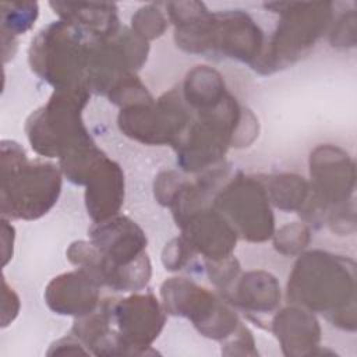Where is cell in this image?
I'll use <instances>...</instances> for the list:
<instances>
[{
	"label": "cell",
	"mask_w": 357,
	"mask_h": 357,
	"mask_svg": "<svg viewBox=\"0 0 357 357\" xmlns=\"http://www.w3.org/2000/svg\"><path fill=\"white\" fill-rule=\"evenodd\" d=\"M310 197L298 215L304 223L328 225L336 216L354 209L356 165L340 146L325 144L311 151Z\"/></svg>",
	"instance_id": "obj_7"
},
{
	"label": "cell",
	"mask_w": 357,
	"mask_h": 357,
	"mask_svg": "<svg viewBox=\"0 0 357 357\" xmlns=\"http://www.w3.org/2000/svg\"><path fill=\"white\" fill-rule=\"evenodd\" d=\"M92 40L68 22L53 21L32 39L28 49L29 66L54 91L86 88Z\"/></svg>",
	"instance_id": "obj_6"
},
{
	"label": "cell",
	"mask_w": 357,
	"mask_h": 357,
	"mask_svg": "<svg viewBox=\"0 0 357 357\" xmlns=\"http://www.w3.org/2000/svg\"><path fill=\"white\" fill-rule=\"evenodd\" d=\"M212 206L230 222L243 240L264 243L275 233L272 204L257 176H245L241 172L230 176L213 195Z\"/></svg>",
	"instance_id": "obj_9"
},
{
	"label": "cell",
	"mask_w": 357,
	"mask_h": 357,
	"mask_svg": "<svg viewBox=\"0 0 357 357\" xmlns=\"http://www.w3.org/2000/svg\"><path fill=\"white\" fill-rule=\"evenodd\" d=\"M59 20L68 22L92 39H105L116 33L121 25L114 3H70L50 1Z\"/></svg>",
	"instance_id": "obj_20"
},
{
	"label": "cell",
	"mask_w": 357,
	"mask_h": 357,
	"mask_svg": "<svg viewBox=\"0 0 357 357\" xmlns=\"http://www.w3.org/2000/svg\"><path fill=\"white\" fill-rule=\"evenodd\" d=\"M280 284L266 271H250L238 276L226 301L241 308L259 324V317L273 315L280 307Z\"/></svg>",
	"instance_id": "obj_19"
},
{
	"label": "cell",
	"mask_w": 357,
	"mask_h": 357,
	"mask_svg": "<svg viewBox=\"0 0 357 357\" xmlns=\"http://www.w3.org/2000/svg\"><path fill=\"white\" fill-rule=\"evenodd\" d=\"M100 305L109 314L124 354H148L165 326L166 311L152 293L106 298Z\"/></svg>",
	"instance_id": "obj_12"
},
{
	"label": "cell",
	"mask_w": 357,
	"mask_h": 357,
	"mask_svg": "<svg viewBox=\"0 0 357 357\" xmlns=\"http://www.w3.org/2000/svg\"><path fill=\"white\" fill-rule=\"evenodd\" d=\"M273 206L284 212H300L310 197V181L293 173H279L261 178Z\"/></svg>",
	"instance_id": "obj_22"
},
{
	"label": "cell",
	"mask_w": 357,
	"mask_h": 357,
	"mask_svg": "<svg viewBox=\"0 0 357 357\" xmlns=\"http://www.w3.org/2000/svg\"><path fill=\"white\" fill-rule=\"evenodd\" d=\"M265 49V36L250 14L241 10L215 13L212 54H220L250 67Z\"/></svg>",
	"instance_id": "obj_14"
},
{
	"label": "cell",
	"mask_w": 357,
	"mask_h": 357,
	"mask_svg": "<svg viewBox=\"0 0 357 357\" xmlns=\"http://www.w3.org/2000/svg\"><path fill=\"white\" fill-rule=\"evenodd\" d=\"M149 54V42L121 26L105 39H93L86 71L89 92L106 95L124 77L135 74Z\"/></svg>",
	"instance_id": "obj_11"
},
{
	"label": "cell",
	"mask_w": 357,
	"mask_h": 357,
	"mask_svg": "<svg viewBox=\"0 0 357 357\" xmlns=\"http://www.w3.org/2000/svg\"><path fill=\"white\" fill-rule=\"evenodd\" d=\"M89 96L86 88L53 91L46 105L32 112L25 121L31 148L40 156L60 160L70 152L93 144L82 120Z\"/></svg>",
	"instance_id": "obj_5"
},
{
	"label": "cell",
	"mask_w": 357,
	"mask_h": 357,
	"mask_svg": "<svg viewBox=\"0 0 357 357\" xmlns=\"http://www.w3.org/2000/svg\"><path fill=\"white\" fill-rule=\"evenodd\" d=\"M89 241L78 240L67 250L68 261L88 272L100 287L138 291L152 276L145 231L128 216L116 215L91 226Z\"/></svg>",
	"instance_id": "obj_1"
},
{
	"label": "cell",
	"mask_w": 357,
	"mask_h": 357,
	"mask_svg": "<svg viewBox=\"0 0 357 357\" xmlns=\"http://www.w3.org/2000/svg\"><path fill=\"white\" fill-rule=\"evenodd\" d=\"M180 92L192 113L216 107L230 93L222 74L205 64L187 71Z\"/></svg>",
	"instance_id": "obj_21"
},
{
	"label": "cell",
	"mask_w": 357,
	"mask_h": 357,
	"mask_svg": "<svg viewBox=\"0 0 357 357\" xmlns=\"http://www.w3.org/2000/svg\"><path fill=\"white\" fill-rule=\"evenodd\" d=\"M275 250L286 257H296L304 252L311 241L310 226L304 222H291L282 226L272 236Z\"/></svg>",
	"instance_id": "obj_24"
},
{
	"label": "cell",
	"mask_w": 357,
	"mask_h": 357,
	"mask_svg": "<svg viewBox=\"0 0 357 357\" xmlns=\"http://www.w3.org/2000/svg\"><path fill=\"white\" fill-rule=\"evenodd\" d=\"M265 7L280 18L262 54L251 66L262 75L283 70L304 57L333 21L331 1L266 3Z\"/></svg>",
	"instance_id": "obj_4"
},
{
	"label": "cell",
	"mask_w": 357,
	"mask_h": 357,
	"mask_svg": "<svg viewBox=\"0 0 357 357\" xmlns=\"http://www.w3.org/2000/svg\"><path fill=\"white\" fill-rule=\"evenodd\" d=\"M255 342L252 333L248 331L245 325H240V328L225 342V350H222L226 356H247V354H257Z\"/></svg>",
	"instance_id": "obj_29"
},
{
	"label": "cell",
	"mask_w": 357,
	"mask_h": 357,
	"mask_svg": "<svg viewBox=\"0 0 357 357\" xmlns=\"http://www.w3.org/2000/svg\"><path fill=\"white\" fill-rule=\"evenodd\" d=\"M166 314L184 317L209 339L226 342L243 324L227 301L187 278H170L160 286Z\"/></svg>",
	"instance_id": "obj_8"
},
{
	"label": "cell",
	"mask_w": 357,
	"mask_h": 357,
	"mask_svg": "<svg viewBox=\"0 0 357 357\" xmlns=\"http://www.w3.org/2000/svg\"><path fill=\"white\" fill-rule=\"evenodd\" d=\"M99 283L84 269L77 268L53 278L45 289L47 307L59 315L81 318L100 305Z\"/></svg>",
	"instance_id": "obj_15"
},
{
	"label": "cell",
	"mask_w": 357,
	"mask_h": 357,
	"mask_svg": "<svg viewBox=\"0 0 357 357\" xmlns=\"http://www.w3.org/2000/svg\"><path fill=\"white\" fill-rule=\"evenodd\" d=\"M47 354H89V351L84 349V344L74 335H71L54 342Z\"/></svg>",
	"instance_id": "obj_31"
},
{
	"label": "cell",
	"mask_w": 357,
	"mask_h": 357,
	"mask_svg": "<svg viewBox=\"0 0 357 357\" xmlns=\"http://www.w3.org/2000/svg\"><path fill=\"white\" fill-rule=\"evenodd\" d=\"M3 266L7 265V262L13 258V245L15 238V231L13 225L7 220V218L3 216Z\"/></svg>",
	"instance_id": "obj_32"
},
{
	"label": "cell",
	"mask_w": 357,
	"mask_h": 357,
	"mask_svg": "<svg viewBox=\"0 0 357 357\" xmlns=\"http://www.w3.org/2000/svg\"><path fill=\"white\" fill-rule=\"evenodd\" d=\"M176 225L181 229V237L204 261H220L233 255L238 234L212 204L187 213Z\"/></svg>",
	"instance_id": "obj_13"
},
{
	"label": "cell",
	"mask_w": 357,
	"mask_h": 357,
	"mask_svg": "<svg viewBox=\"0 0 357 357\" xmlns=\"http://www.w3.org/2000/svg\"><path fill=\"white\" fill-rule=\"evenodd\" d=\"M329 43L333 47H354L356 45V10L340 14L329 26Z\"/></svg>",
	"instance_id": "obj_28"
},
{
	"label": "cell",
	"mask_w": 357,
	"mask_h": 357,
	"mask_svg": "<svg viewBox=\"0 0 357 357\" xmlns=\"http://www.w3.org/2000/svg\"><path fill=\"white\" fill-rule=\"evenodd\" d=\"M192 112L176 88L158 99L121 107L117 116L120 131L141 144L176 148L185 134Z\"/></svg>",
	"instance_id": "obj_10"
},
{
	"label": "cell",
	"mask_w": 357,
	"mask_h": 357,
	"mask_svg": "<svg viewBox=\"0 0 357 357\" xmlns=\"http://www.w3.org/2000/svg\"><path fill=\"white\" fill-rule=\"evenodd\" d=\"M204 264L211 282L222 293L223 300H226L240 276V264L237 258L230 255L220 261H204Z\"/></svg>",
	"instance_id": "obj_26"
},
{
	"label": "cell",
	"mask_w": 357,
	"mask_h": 357,
	"mask_svg": "<svg viewBox=\"0 0 357 357\" xmlns=\"http://www.w3.org/2000/svg\"><path fill=\"white\" fill-rule=\"evenodd\" d=\"M167 17L156 4H146L138 8L131 17V31L149 42L162 36L167 28Z\"/></svg>",
	"instance_id": "obj_25"
},
{
	"label": "cell",
	"mask_w": 357,
	"mask_h": 357,
	"mask_svg": "<svg viewBox=\"0 0 357 357\" xmlns=\"http://www.w3.org/2000/svg\"><path fill=\"white\" fill-rule=\"evenodd\" d=\"M85 206L88 215L103 222L119 215L124 202V173L107 155L88 174L85 183Z\"/></svg>",
	"instance_id": "obj_18"
},
{
	"label": "cell",
	"mask_w": 357,
	"mask_h": 357,
	"mask_svg": "<svg viewBox=\"0 0 357 357\" xmlns=\"http://www.w3.org/2000/svg\"><path fill=\"white\" fill-rule=\"evenodd\" d=\"M38 15L39 6L36 1H3L0 4L3 56L8 53L10 46L15 53L17 38L35 25Z\"/></svg>",
	"instance_id": "obj_23"
},
{
	"label": "cell",
	"mask_w": 357,
	"mask_h": 357,
	"mask_svg": "<svg viewBox=\"0 0 357 357\" xmlns=\"http://www.w3.org/2000/svg\"><path fill=\"white\" fill-rule=\"evenodd\" d=\"M195 251L187 244V241L178 236L170 240L162 251V262L166 271L180 272L184 271L188 265L195 266Z\"/></svg>",
	"instance_id": "obj_27"
},
{
	"label": "cell",
	"mask_w": 357,
	"mask_h": 357,
	"mask_svg": "<svg viewBox=\"0 0 357 357\" xmlns=\"http://www.w3.org/2000/svg\"><path fill=\"white\" fill-rule=\"evenodd\" d=\"M286 291L291 304L325 315L343 331H356V264L351 258L322 250L301 252Z\"/></svg>",
	"instance_id": "obj_2"
},
{
	"label": "cell",
	"mask_w": 357,
	"mask_h": 357,
	"mask_svg": "<svg viewBox=\"0 0 357 357\" xmlns=\"http://www.w3.org/2000/svg\"><path fill=\"white\" fill-rule=\"evenodd\" d=\"M165 7L174 26L177 47L187 53L211 54L215 13L202 1H170Z\"/></svg>",
	"instance_id": "obj_16"
},
{
	"label": "cell",
	"mask_w": 357,
	"mask_h": 357,
	"mask_svg": "<svg viewBox=\"0 0 357 357\" xmlns=\"http://www.w3.org/2000/svg\"><path fill=\"white\" fill-rule=\"evenodd\" d=\"M271 331L278 339L284 356H311L321 343V325L314 312L287 305L278 310L271 321Z\"/></svg>",
	"instance_id": "obj_17"
},
{
	"label": "cell",
	"mask_w": 357,
	"mask_h": 357,
	"mask_svg": "<svg viewBox=\"0 0 357 357\" xmlns=\"http://www.w3.org/2000/svg\"><path fill=\"white\" fill-rule=\"evenodd\" d=\"M1 213L7 219L35 220L46 215L61 192L63 173L52 162L28 159L24 148L1 141Z\"/></svg>",
	"instance_id": "obj_3"
},
{
	"label": "cell",
	"mask_w": 357,
	"mask_h": 357,
	"mask_svg": "<svg viewBox=\"0 0 357 357\" xmlns=\"http://www.w3.org/2000/svg\"><path fill=\"white\" fill-rule=\"evenodd\" d=\"M20 311V298L14 289L8 287L7 280L3 278V317L1 326L6 328L10 325Z\"/></svg>",
	"instance_id": "obj_30"
}]
</instances>
